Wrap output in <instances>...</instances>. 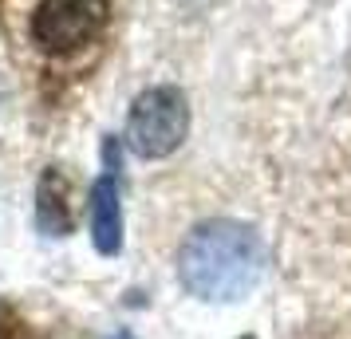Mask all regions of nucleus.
I'll return each instance as SVG.
<instances>
[{"mask_svg":"<svg viewBox=\"0 0 351 339\" xmlns=\"http://www.w3.org/2000/svg\"><path fill=\"white\" fill-rule=\"evenodd\" d=\"M265 273V244L253 225L233 217H213L186 233L178 253V280L182 288L209 300V304H233L261 284Z\"/></svg>","mask_w":351,"mask_h":339,"instance_id":"f257e3e1","label":"nucleus"},{"mask_svg":"<svg viewBox=\"0 0 351 339\" xmlns=\"http://www.w3.org/2000/svg\"><path fill=\"white\" fill-rule=\"evenodd\" d=\"M190 134V99L174 83H154L130 103L127 146L138 158H170Z\"/></svg>","mask_w":351,"mask_h":339,"instance_id":"f03ea898","label":"nucleus"},{"mask_svg":"<svg viewBox=\"0 0 351 339\" xmlns=\"http://www.w3.org/2000/svg\"><path fill=\"white\" fill-rule=\"evenodd\" d=\"M107 16V0H40L32 12V40L40 51L71 55L103 32Z\"/></svg>","mask_w":351,"mask_h":339,"instance_id":"7ed1b4c3","label":"nucleus"},{"mask_svg":"<svg viewBox=\"0 0 351 339\" xmlns=\"http://www.w3.org/2000/svg\"><path fill=\"white\" fill-rule=\"evenodd\" d=\"M87 217H91V244L103 257H114L123 249V205H119V181L111 174H103L91 186Z\"/></svg>","mask_w":351,"mask_h":339,"instance_id":"20e7f679","label":"nucleus"},{"mask_svg":"<svg viewBox=\"0 0 351 339\" xmlns=\"http://www.w3.org/2000/svg\"><path fill=\"white\" fill-rule=\"evenodd\" d=\"M40 201H36V225L44 229L48 237H64L71 229V210H67V181L64 174L48 170L40 181Z\"/></svg>","mask_w":351,"mask_h":339,"instance_id":"39448f33","label":"nucleus"},{"mask_svg":"<svg viewBox=\"0 0 351 339\" xmlns=\"http://www.w3.org/2000/svg\"><path fill=\"white\" fill-rule=\"evenodd\" d=\"M111 339H134V336H130V331H114Z\"/></svg>","mask_w":351,"mask_h":339,"instance_id":"423d86ee","label":"nucleus"},{"mask_svg":"<svg viewBox=\"0 0 351 339\" xmlns=\"http://www.w3.org/2000/svg\"><path fill=\"white\" fill-rule=\"evenodd\" d=\"M241 339H253V336H241Z\"/></svg>","mask_w":351,"mask_h":339,"instance_id":"0eeeda50","label":"nucleus"}]
</instances>
